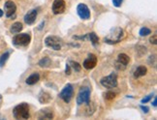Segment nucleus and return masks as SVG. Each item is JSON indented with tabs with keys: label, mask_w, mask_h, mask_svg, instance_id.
<instances>
[{
	"label": "nucleus",
	"mask_w": 157,
	"mask_h": 120,
	"mask_svg": "<svg viewBox=\"0 0 157 120\" xmlns=\"http://www.w3.org/2000/svg\"><path fill=\"white\" fill-rule=\"evenodd\" d=\"M125 36L124 30L121 27H114L111 29V31L109 32V34L105 37L104 41L107 44L113 45V44H117L121 41Z\"/></svg>",
	"instance_id": "obj_1"
},
{
	"label": "nucleus",
	"mask_w": 157,
	"mask_h": 120,
	"mask_svg": "<svg viewBox=\"0 0 157 120\" xmlns=\"http://www.w3.org/2000/svg\"><path fill=\"white\" fill-rule=\"evenodd\" d=\"M13 114L16 119H28L29 114V106L26 103H21L15 107Z\"/></svg>",
	"instance_id": "obj_2"
},
{
	"label": "nucleus",
	"mask_w": 157,
	"mask_h": 120,
	"mask_svg": "<svg viewBox=\"0 0 157 120\" xmlns=\"http://www.w3.org/2000/svg\"><path fill=\"white\" fill-rule=\"evenodd\" d=\"M77 104L82 105V104H90V89L86 86L82 87L78 91L77 96Z\"/></svg>",
	"instance_id": "obj_3"
},
{
	"label": "nucleus",
	"mask_w": 157,
	"mask_h": 120,
	"mask_svg": "<svg viewBox=\"0 0 157 120\" xmlns=\"http://www.w3.org/2000/svg\"><path fill=\"white\" fill-rule=\"evenodd\" d=\"M31 41V36L28 33L17 34L13 38V44L17 47H26Z\"/></svg>",
	"instance_id": "obj_4"
},
{
	"label": "nucleus",
	"mask_w": 157,
	"mask_h": 120,
	"mask_svg": "<svg viewBox=\"0 0 157 120\" xmlns=\"http://www.w3.org/2000/svg\"><path fill=\"white\" fill-rule=\"evenodd\" d=\"M100 83L106 88H114L117 86V75L116 73H112L105 77H103Z\"/></svg>",
	"instance_id": "obj_5"
},
{
	"label": "nucleus",
	"mask_w": 157,
	"mask_h": 120,
	"mask_svg": "<svg viewBox=\"0 0 157 120\" xmlns=\"http://www.w3.org/2000/svg\"><path fill=\"white\" fill-rule=\"evenodd\" d=\"M73 94H74V88L73 85L68 83L64 86V88L62 89V91L60 92L59 97L61 98L65 103H70V101L73 98Z\"/></svg>",
	"instance_id": "obj_6"
},
{
	"label": "nucleus",
	"mask_w": 157,
	"mask_h": 120,
	"mask_svg": "<svg viewBox=\"0 0 157 120\" xmlns=\"http://www.w3.org/2000/svg\"><path fill=\"white\" fill-rule=\"evenodd\" d=\"M60 40L56 36H48L45 39V45L48 47H51V49L54 51H59L61 50V44H60Z\"/></svg>",
	"instance_id": "obj_7"
},
{
	"label": "nucleus",
	"mask_w": 157,
	"mask_h": 120,
	"mask_svg": "<svg viewBox=\"0 0 157 120\" xmlns=\"http://www.w3.org/2000/svg\"><path fill=\"white\" fill-rule=\"evenodd\" d=\"M77 12L78 17L82 20H89L90 19V11L88 9V7L86 4H78L77 7Z\"/></svg>",
	"instance_id": "obj_8"
},
{
	"label": "nucleus",
	"mask_w": 157,
	"mask_h": 120,
	"mask_svg": "<svg viewBox=\"0 0 157 120\" xmlns=\"http://www.w3.org/2000/svg\"><path fill=\"white\" fill-rule=\"evenodd\" d=\"M96 64H97V57H96V55L93 54V53H90L88 57L83 61L82 66H83V68L86 70H92L96 66Z\"/></svg>",
	"instance_id": "obj_9"
},
{
	"label": "nucleus",
	"mask_w": 157,
	"mask_h": 120,
	"mask_svg": "<svg viewBox=\"0 0 157 120\" xmlns=\"http://www.w3.org/2000/svg\"><path fill=\"white\" fill-rule=\"evenodd\" d=\"M65 11V2L64 0H54L52 3V13L54 15L62 14Z\"/></svg>",
	"instance_id": "obj_10"
},
{
	"label": "nucleus",
	"mask_w": 157,
	"mask_h": 120,
	"mask_svg": "<svg viewBox=\"0 0 157 120\" xmlns=\"http://www.w3.org/2000/svg\"><path fill=\"white\" fill-rule=\"evenodd\" d=\"M4 9H5V13H6V17H12L17 10V6L13 1H7L4 5Z\"/></svg>",
	"instance_id": "obj_11"
},
{
	"label": "nucleus",
	"mask_w": 157,
	"mask_h": 120,
	"mask_svg": "<svg viewBox=\"0 0 157 120\" xmlns=\"http://www.w3.org/2000/svg\"><path fill=\"white\" fill-rule=\"evenodd\" d=\"M37 15H38V12L37 10H31L29 11L28 13L25 16V22L26 23V24H33L34 21H36V17H37Z\"/></svg>",
	"instance_id": "obj_12"
},
{
	"label": "nucleus",
	"mask_w": 157,
	"mask_h": 120,
	"mask_svg": "<svg viewBox=\"0 0 157 120\" xmlns=\"http://www.w3.org/2000/svg\"><path fill=\"white\" fill-rule=\"evenodd\" d=\"M39 81H40V75L38 73H33L32 75H30L27 77L25 82L28 85H33V84H36Z\"/></svg>",
	"instance_id": "obj_13"
},
{
	"label": "nucleus",
	"mask_w": 157,
	"mask_h": 120,
	"mask_svg": "<svg viewBox=\"0 0 157 120\" xmlns=\"http://www.w3.org/2000/svg\"><path fill=\"white\" fill-rule=\"evenodd\" d=\"M129 61H130V58L127 54H125V53H119L117 55V63L125 66V67L127 66Z\"/></svg>",
	"instance_id": "obj_14"
},
{
	"label": "nucleus",
	"mask_w": 157,
	"mask_h": 120,
	"mask_svg": "<svg viewBox=\"0 0 157 120\" xmlns=\"http://www.w3.org/2000/svg\"><path fill=\"white\" fill-rule=\"evenodd\" d=\"M147 67H144V66H139L134 72V77H136V79H138V77L147 75Z\"/></svg>",
	"instance_id": "obj_15"
},
{
	"label": "nucleus",
	"mask_w": 157,
	"mask_h": 120,
	"mask_svg": "<svg viewBox=\"0 0 157 120\" xmlns=\"http://www.w3.org/2000/svg\"><path fill=\"white\" fill-rule=\"evenodd\" d=\"M22 28H23V26L21 22H15L14 24L11 26L10 31L13 34H17V33H20L22 30Z\"/></svg>",
	"instance_id": "obj_16"
},
{
	"label": "nucleus",
	"mask_w": 157,
	"mask_h": 120,
	"mask_svg": "<svg viewBox=\"0 0 157 120\" xmlns=\"http://www.w3.org/2000/svg\"><path fill=\"white\" fill-rule=\"evenodd\" d=\"M87 37L88 39L90 40V42H91V44L96 47L98 44H99V38H98V36L96 35L94 32H91V33H88L87 34Z\"/></svg>",
	"instance_id": "obj_17"
},
{
	"label": "nucleus",
	"mask_w": 157,
	"mask_h": 120,
	"mask_svg": "<svg viewBox=\"0 0 157 120\" xmlns=\"http://www.w3.org/2000/svg\"><path fill=\"white\" fill-rule=\"evenodd\" d=\"M38 64L41 68H47L51 65V59L49 57H44L40 60Z\"/></svg>",
	"instance_id": "obj_18"
},
{
	"label": "nucleus",
	"mask_w": 157,
	"mask_h": 120,
	"mask_svg": "<svg viewBox=\"0 0 157 120\" xmlns=\"http://www.w3.org/2000/svg\"><path fill=\"white\" fill-rule=\"evenodd\" d=\"M50 100H51V96L47 92H42L39 96V101L41 103H48V102H50Z\"/></svg>",
	"instance_id": "obj_19"
},
{
	"label": "nucleus",
	"mask_w": 157,
	"mask_h": 120,
	"mask_svg": "<svg viewBox=\"0 0 157 120\" xmlns=\"http://www.w3.org/2000/svg\"><path fill=\"white\" fill-rule=\"evenodd\" d=\"M9 56H10V52L9 51L4 52L3 54L0 56V67H3V66L5 65V63L7 62Z\"/></svg>",
	"instance_id": "obj_20"
},
{
	"label": "nucleus",
	"mask_w": 157,
	"mask_h": 120,
	"mask_svg": "<svg viewBox=\"0 0 157 120\" xmlns=\"http://www.w3.org/2000/svg\"><path fill=\"white\" fill-rule=\"evenodd\" d=\"M42 115L39 116L40 119H52L53 117V114L52 111H41Z\"/></svg>",
	"instance_id": "obj_21"
},
{
	"label": "nucleus",
	"mask_w": 157,
	"mask_h": 120,
	"mask_svg": "<svg viewBox=\"0 0 157 120\" xmlns=\"http://www.w3.org/2000/svg\"><path fill=\"white\" fill-rule=\"evenodd\" d=\"M139 34H140V36H142V37H144V36H147L149 34H151V30L147 27H143V28H141Z\"/></svg>",
	"instance_id": "obj_22"
},
{
	"label": "nucleus",
	"mask_w": 157,
	"mask_h": 120,
	"mask_svg": "<svg viewBox=\"0 0 157 120\" xmlns=\"http://www.w3.org/2000/svg\"><path fill=\"white\" fill-rule=\"evenodd\" d=\"M70 66L72 68H73L76 72H80L81 71V69H82V67H81V65L78 64V62H75V61H70Z\"/></svg>",
	"instance_id": "obj_23"
},
{
	"label": "nucleus",
	"mask_w": 157,
	"mask_h": 120,
	"mask_svg": "<svg viewBox=\"0 0 157 120\" xmlns=\"http://www.w3.org/2000/svg\"><path fill=\"white\" fill-rule=\"evenodd\" d=\"M114 97H116V94H114L113 92L112 91H109L105 94V99L106 100H113L114 99Z\"/></svg>",
	"instance_id": "obj_24"
},
{
	"label": "nucleus",
	"mask_w": 157,
	"mask_h": 120,
	"mask_svg": "<svg viewBox=\"0 0 157 120\" xmlns=\"http://www.w3.org/2000/svg\"><path fill=\"white\" fill-rule=\"evenodd\" d=\"M122 2H123V0H113V6H114V7H117V8L121 6Z\"/></svg>",
	"instance_id": "obj_25"
},
{
	"label": "nucleus",
	"mask_w": 157,
	"mask_h": 120,
	"mask_svg": "<svg viewBox=\"0 0 157 120\" xmlns=\"http://www.w3.org/2000/svg\"><path fill=\"white\" fill-rule=\"evenodd\" d=\"M151 99H152V95H148V96H147L146 98H144L141 102H142V104H146V103H147V102H149Z\"/></svg>",
	"instance_id": "obj_26"
},
{
	"label": "nucleus",
	"mask_w": 157,
	"mask_h": 120,
	"mask_svg": "<svg viewBox=\"0 0 157 120\" xmlns=\"http://www.w3.org/2000/svg\"><path fill=\"white\" fill-rule=\"evenodd\" d=\"M149 42L151 44H153V45H156L157 44V36H156V34H154L152 37L149 39Z\"/></svg>",
	"instance_id": "obj_27"
},
{
	"label": "nucleus",
	"mask_w": 157,
	"mask_h": 120,
	"mask_svg": "<svg viewBox=\"0 0 157 120\" xmlns=\"http://www.w3.org/2000/svg\"><path fill=\"white\" fill-rule=\"evenodd\" d=\"M65 74L69 76L71 74V66L70 64H66V69H65Z\"/></svg>",
	"instance_id": "obj_28"
},
{
	"label": "nucleus",
	"mask_w": 157,
	"mask_h": 120,
	"mask_svg": "<svg viewBox=\"0 0 157 120\" xmlns=\"http://www.w3.org/2000/svg\"><path fill=\"white\" fill-rule=\"evenodd\" d=\"M141 109H142V111H144V113H147L148 111H149V109L147 107H146V106H141Z\"/></svg>",
	"instance_id": "obj_29"
},
{
	"label": "nucleus",
	"mask_w": 157,
	"mask_h": 120,
	"mask_svg": "<svg viewBox=\"0 0 157 120\" xmlns=\"http://www.w3.org/2000/svg\"><path fill=\"white\" fill-rule=\"evenodd\" d=\"M152 105H153V107H156V106H157V99H156V97L154 98V101H153Z\"/></svg>",
	"instance_id": "obj_30"
},
{
	"label": "nucleus",
	"mask_w": 157,
	"mask_h": 120,
	"mask_svg": "<svg viewBox=\"0 0 157 120\" xmlns=\"http://www.w3.org/2000/svg\"><path fill=\"white\" fill-rule=\"evenodd\" d=\"M3 14H4V13H3V11H2L1 9H0V17H1L3 16Z\"/></svg>",
	"instance_id": "obj_31"
},
{
	"label": "nucleus",
	"mask_w": 157,
	"mask_h": 120,
	"mask_svg": "<svg viewBox=\"0 0 157 120\" xmlns=\"http://www.w3.org/2000/svg\"><path fill=\"white\" fill-rule=\"evenodd\" d=\"M0 100H1V95H0Z\"/></svg>",
	"instance_id": "obj_32"
}]
</instances>
